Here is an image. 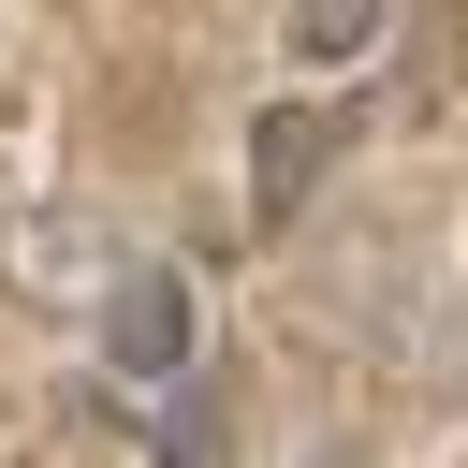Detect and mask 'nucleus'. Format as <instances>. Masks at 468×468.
<instances>
[{
	"label": "nucleus",
	"mask_w": 468,
	"mask_h": 468,
	"mask_svg": "<svg viewBox=\"0 0 468 468\" xmlns=\"http://www.w3.org/2000/svg\"><path fill=\"white\" fill-rule=\"evenodd\" d=\"M322 322H336L351 351H380L395 380H453V366H468V307H453L439 249H351V263L322 278Z\"/></svg>",
	"instance_id": "1"
},
{
	"label": "nucleus",
	"mask_w": 468,
	"mask_h": 468,
	"mask_svg": "<svg viewBox=\"0 0 468 468\" xmlns=\"http://www.w3.org/2000/svg\"><path fill=\"white\" fill-rule=\"evenodd\" d=\"M117 263H132V234H117L102 205H73V190H29V205H0V307L88 322V307L117 292Z\"/></svg>",
	"instance_id": "2"
},
{
	"label": "nucleus",
	"mask_w": 468,
	"mask_h": 468,
	"mask_svg": "<svg viewBox=\"0 0 468 468\" xmlns=\"http://www.w3.org/2000/svg\"><path fill=\"white\" fill-rule=\"evenodd\" d=\"M88 336H102V380H132V395H161V380H190L205 366V292L176 278V263H117V292L88 307Z\"/></svg>",
	"instance_id": "3"
},
{
	"label": "nucleus",
	"mask_w": 468,
	"mask_h": 468,
	"mask_svg": "<svg viewBox=\"0 0 468 468\" xmlns=\"http://www.w3.org/2000/svg\"><path fill=\"white\" fill-rule=\"evenodd\" d=\"M322 161H336V117L322 102H263L249 117V234H292L322 205Z\"/></svg>",
	"instance_id": "4"
},
{
	"label": "nucleus",
	"mask_w": 468,
	"mask_h": 468,
	"mask_svg": "<svg viewBox=\"0 0 468 468\" xmlns=\"http://www.w3.org/2000/svg\"><path fill=\"white\" fill-rule=\"evenodd\" d=\"M380 29H395V0H292V58L307 73H366Z\"/></svg>",
	"instance_id": "5"
}]
</instances>
